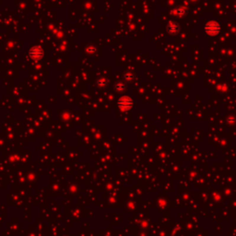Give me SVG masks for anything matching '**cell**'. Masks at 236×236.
<instances>
[{
    "instance_id": "6",
    "label": "cell",
    "mask_w": 236,
    "mask_h": 236,
    "mask_svg": "<svg viewBox=\"0 0 236 236\" xmlns=\"http://www.w3.org/2000/svg\"><path fill=\"white\" fill-rule=\"evenodd\" d=\"M185 9H181V7H179V9L176 10V13L178 14V15H182L183 13H185Z\"/></svg>"
},
{
    "instance_id": "5",
    "label": "cell",
    "mask_w": 236,
    "mask_h": 236,
    "mask_svg": "<svg viewBox=\"0 0 236 236\" xmlns=\"http://www.w3.org/2000/svg\"><path fill=\"white\" fill-rule=\"evenodd\" d=\"M124 77H125V80H127V81L130 82V81H132V80H134V75H133L131 72H127V73H125V74Z\"/></svg>"
},
{
    "instance_id": "3",
    "label": "cell",
    "mask_w": 236,
    "mask_h": 236,
    "mask_svg": "<svg viewBox=\"0 0 236 236\" xmlns=\"http://www.w3.org/2000/svg\"><path fill=\"white\" fill-rule=\"evenodd\" d=\"M167 30H168L170 34H176L180 30V27L176 22H171L168 25Z\"/></svg>"
},
{
    "instance_id": "2",
    "label": "cell",
    "mask_w": 236,
    "mask_h": 236,
    "mask_svg": "<svg viewBox=\"0 0 236 236\" xmlns=\"http://www.w3.org/2000/svg\"><path fill=\"white\" fill-rule=\"evenodd\" d=\"M133 100L129 97H122L118 101V107H119L122 111H127L131 109L133 106Z\"/></svg>"
},
{
    "instance_id": "1",
    "label": "cell",
    "mask_w": 236,
    "mask_h": 236,
    "mask_svg": "<svg viewBox=\"0 0 236 236\" xmlns=\"http://www.w3.org/2000/svg\"><path fill=\"white\" fill-rule=\"evenodd\" d=\"M219 30H221V26H219L218 22H216L214 20L208 22L205 26V33L210 36L218 34L219 33Z\"/></svg>"
},
{
    "instance_id": "4",
    "label": "cell",
    "mask_w": 236,
    "mask_h": 236,
    "mask_svg": "<svg viewBox=\"0 0 236 236\" xmlns=\"http://www.w3.org/2000/svg\"><path fill=\"white\" fill-rule=\"evenodd\" d=\"M115 89L118 90V92H123V91L125 90V83L118 82V83L115 85Z\"/></svg>"
}]
</instances>
